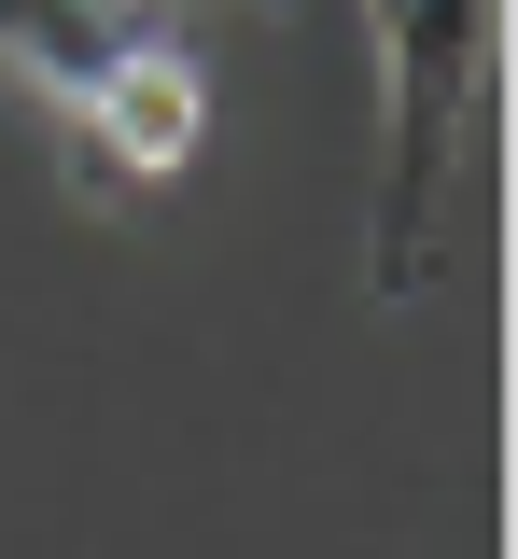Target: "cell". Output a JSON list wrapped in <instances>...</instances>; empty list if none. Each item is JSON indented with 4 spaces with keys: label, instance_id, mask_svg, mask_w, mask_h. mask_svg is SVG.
Masks as SVG:
<instances>
[{
    "label": "cell",
    "instance_id": "7a4b0ae2",
    "mask_svg": "<svg viewBox=\"0 0 518 559\" xmlns=\"http://www.w3.org/2000/svg\"><path fill=\"white\" fill-rule=\"evenodd\" d=\"M378 28V197H365V294L407 308L448 252V182L476 140V70H491V0H365Z\"/></svg>",
    "mask_w": 518,
    "mask_h": 559
},
{
    "label": "cell",
    "instance_id": "6da1fadb",
    "mask_svg": "<svg viewBox=\"0 0 518 559\" xmlns=\"http://www.w3.org/2000/svg\"><path fill=\"white\" fill-rule=\"evenodd\" d=\"M0 84L57 127L98 210L168 197L211 154V28L197 0H0Z\"/></svg>",
    "mask_w": 518,
    "mask_h": 559
}]
</instances>
